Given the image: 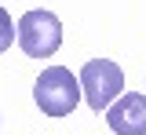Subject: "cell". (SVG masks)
<instances>
[{"mask_svg":"<svg viewBox=\"0 0 146 135\" xmlns=\"http://www.w3.org/2000/svg\"><path fill=\"white\" fill-rule=\"evenodd\" d=\"M36 106L44 110V117H70L80 102V80L73 77L66 66H48L33 88Z\"/></svg>","mask_w":146,"mask_h":135,"instance_id":"obj_1","label":"cell"},{"mask_svg":"<svg viewBox=\"0 0 146 135\" xmlns=\"http://www.w3.org/2000/svg\"><path fill=\"white\" fill-rule=\"evenodd\" d=\"M77 80H80L84 102H88L95 113L110 110V106L121 99V91H124V73H121V66L110 62V58H91V62H84Z\"/></svg>","mask_w":146,"mask_h":135,"instance_id":"obj_2","label":"cell"},{"mask_svg":"<svg viewBox=\"0 0 146 135\" xmlns=\"http://www.w3.org/2000/svg\"><path fill=\"white\" fill-rule=\"evenodd\" d=\"M18 44L29 58H51L58 48H62V22L58 15L36 7V11H26L18 19Z\"/></svg>","mask_w":146,"mask_h":135,"instance_id":"obj_3","label":"cell"},{"mask_svg":"<svg viewBox=\"0 0 146 135\" xmlns=\"http://www.w3.org/2000/svg\"><path fill=\"white\" fill-rule=\"evenodd\" d=\"M106 124L117 135H146V95H121L106 110Z\"/></svg>","mask_w":146,"mask_h":135,"instance_id":"obj_4","label":"cell"},{"mask_svg":"<svg viewBox=\"0 0 146 135\" xmlns=\"http://www.w3.org/2000/svg\"><path fill=\"white\" fill-rule=\"evenodd\" d=\"M11 44H15V22H11V15L0 7V55H4Z\"/></svg>","mask_w":146,"mask_h":135,"instance_id":"obj_5","label":"cell"}]
</instances>
